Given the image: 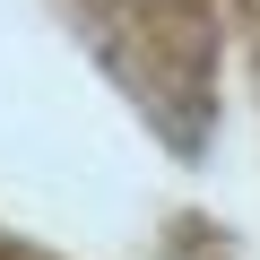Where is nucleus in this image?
Masks as SVG:
<instances>
[{
    "instance_id": "1",
    "label": "nucleus",
    "mask_w": 260,
    "mask_h": 260,
    "mask_svg": "<svg viewBox=\"0 0 260 260\" xmlns=\"http://www.w3.org/2000/svg\"><path fill=\"white\" fill-rule=\"evenodd\" d=\"M95 61L174 130L243 113L260 139V0H70Z\"/></svg>"
}]
</instances>
